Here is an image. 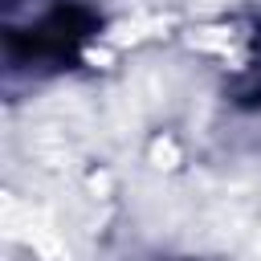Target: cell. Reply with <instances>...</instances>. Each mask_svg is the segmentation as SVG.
<instances>
[{
  "label": "cell",
  "mask_w": 261,
  "mask_h": 261,
  "mask_svg": "<svg viewBox=\"0 0 261 261\" xmlns=\"http://www.w3.org/2000/svg\"><path fill=\"white\" fill-rule=\"evenodd\" d=\"M98 33V12L86 4H53L29 29L4 33V57L24 69H65L77 61L82 45Z\"/></svg>",
  "instance_id": "cell-1"
}]
</instances>
